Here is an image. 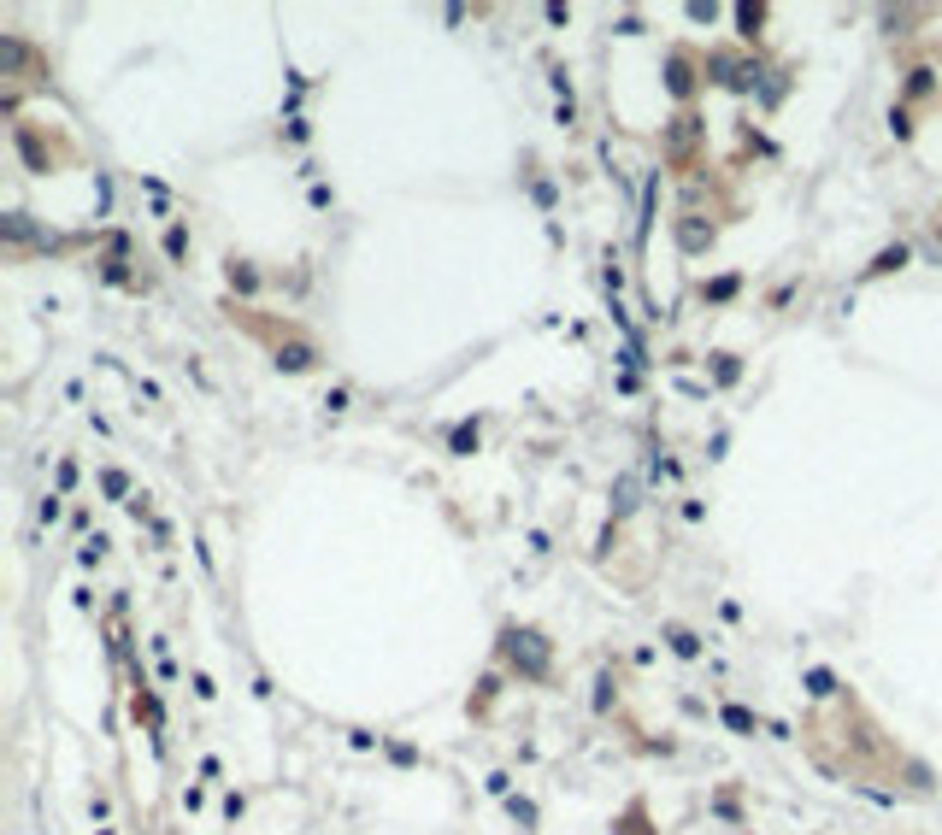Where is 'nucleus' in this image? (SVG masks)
Wrapping results in <instances>:
<instances>
[{
	"label": "nucleus",
	"instance_id": "nucleus-6",
	"mask_svg": "<svg viewBox=\"0 0 942 835\" xmlns=\"http://www.w3.org/2000/svg\"><path fill=\"white\" fill-rule=\"evenodd\" d=\"M760 24H766V6H737V30L748 35V42L760 35Z\"/></svg>",
	"mask_w": 942,
	"mask_h": 835
},
{
	"label": "nucleus",
	"instance_id": "nucleus-7",
	"mask_svg": "<svg viewBox=\"0 0 942 835\" xmlns=\"http://www.w3.org/2000/svg\"><path fill=\"white\" fill-rule=\"evenodd\" d=\"M725 724L737 730V735H754V730H760V724H754V712H748V706H737V701L725 706Z\"/></svg>",
	"mask_w": 942,
	"mask_h": 835
},
{
	"label": "nucleus",
	"instance_id": "nucleus-2",
	"mask_svg": "<svg viewBox=\"0 0 942 835\" xmlns=\"http://www.w3.org/2000/svg\"><path fill=\"white\" fill-rule=\"evenodd\" d=\"M696 54H684V47H677V54L672 59H666V89H672L677 94V101H689V94H696Z\"/></svg>",
	"mask_w": 942,
	"mask_h": 835
},
{
	"label": "nucleus",
	"instance_id": "nucleus-9",
	"mask_svg": "<svg viewBox=\"0 0 942 835\" xmlns=\"http://www.w3.org/2000/svg\"><path fill=\"white\" fill-rule=\"evenodd\" d=\"M448 447L454 453H477V423H460V430L448 435Z\"/></svg>",
	"mask_w": 942,
	"mask_h": 835
},
{
	"label": "nucleus",
	"instance_id": "nucleus-11",
	"mask_svg": "<svg viewBox=\"0 0 942 835\" xmlns=\"http://www.w3.org/2000/svg\"><path fill=\"white\" fill-rule=\"evenodd\" d=\"M165 253H171V259L189 253V230H183V224H171V230H165Z\"/></svg>",
	"mask_w": 942,
	"mask_h": 835
},
{
	"label": "nucleus",
	"instance_id": "nucleus-8",
	"mask_svg": "<svg viewBox=\"0 0 942 835\" xmlns=\"http://www.w3.org/2000/svg\"><path fill=\"white\" fill-rule=\"evenodd\" d=\"M666 635H672V653H684V659H696V653H701V641H696V635H689L684 624H672Z\"/></svg>",
	"mask_w": 942,
	"mask_h": 835
},
{
	"label": "nucleus",
	"instance_id": "nucleus-5",
	"mask_svg": "<svg viewBox=\"0 0 942 835\" xmlns=\"http://www.w3.org/2000/svg\"><path fill=\"white\" fill-rule=\"evenodd\" d=\"M230 283H236L242 294H254V289H259V271L247 265V259H230Z\"/></svg>",
	"mask_w": 942,
	"mask_h": 835
},
{
	"label": "nucleus",
	"instance_id": "nucleus-12",
	"mask_svg": "<svg viewBox=\"0 0 942 835\" xmlns=\"http://www.w3.org/2000/svg\"><path fill=\"white\" fill-rule=\"evenodd\" d=\"M706 301H730V294H737V277H718V283H706Z\"/></svg>",
	"mask_w": 942,
	"mask_h": 835
},
{
	"label": "nucleus",
	"instance_id": "nucleus-13",
	"mask_svg": "<svg viewBox=\"0 0 942 835\" xmlns=\"http://www.w3.org/2000/svg\"><path fill=\"white\" fill-rule=\"evenodd\" d=\"M101 489H106V494H113V501H118V494L130 489V482H124V471H106V477H101Z\"/></svg>",
	"mask_w": 942,
	"mask_h": 835
},
{
	"label": "nucleus",
	"instance_id": "nucleus-1",
	"mask_svg": "<svg viewBox=\"0 0 942 835\" xmlns=\"http://www.w3.org/2000/svg\"><path fill=\"white\" fill-rule=\"evenodd\" d=\"M501 659H506V671H513L518 682H548L554 647H548V635H542V630L506 624V630H501Z\"/></svg>",
	"mask_w": 942,
	"mask_h": 835
},
{
	"label": "nucleus",
	"instance_id": "nucleus-4",
	"mask_svg": "<svg viewBox=\"0 0 942 835\" xmlns=\"http://www.w3.org/2000/svg\"><path fill=\"white\" fill-rule=\"evenodd\" d=\"M901 265H907V242H896V247H884V253H877V259H872V265H866V277H884V271H901Z\"/></svg>",
	"mask_w": 942,
	"mask_h": 835
},
{
	"label": "nucleus",
	"instance_id": "nucleus-10",
	"mask_svg": "<svg viewBox=\"0 0 942 835\" xmlns=\"http://www.w3.org/2000/svg\"><path fill=\"white\" fill-rule=\"evenodd\" d=\"M807 689L819 694V701H830V694H842V689H837V677H830V671H807Z\"/></svg>",
	"mask_w": 942,
	"mask_h": 835
},
{
	"label": "nucleus",
	"instance_id": "nucleus-3",
	"mask_svg": "<svg viewBox=\"0 0 942 835\" xmlns=\"http://www.w3.org/2000/svg\"><path fill=\"white\" fill-rule=\"evenodd\" d=\"M318 365V347L306 342V335H295V342L277 347V371H313Z\"/></svg>",
	"mask_w": 942,
	"mask_h": 835
},
{
	"label": "nucleus",
	"instance_id": "nucleus-14",
	"mask_svg": "<svg viewBox=\"0 0 942 835\" xmlns=\"http://www.w3.org/2000/svg\"><path fill=\"white\" fill-rule=\"evenodd\" d=\"M937 242H942V218H937Z\"/></svg>",
	"mask_w": 942,
	"mask_h": 835
}]
</instances>
